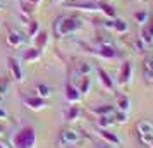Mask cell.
Wrapping results in <instances>:
<instances>
[{
	"instance_id": "6da1fadb",
	"label": "cell",
	"mask_w": 153,
	"mask_h": 148,
	"mask_svg": "<svg viewBox=\"0 0 153 148\" xmlns=\"http://www.w3.org/2000/svg\"><path fill=\"white\" fill-rule=\"evenodd\" d=\"M83 22L79 17H74V16H62L55 21V26H53V31H55L57 38H65V36L76 33L77 29H81Z\"/></svg>"
},
{
	"instance_id": "7a4b0ae2",
	"label": "cell",
	"mask_w": 153,
	"mask_h": 148,
	"mask_svg": "<svg viewBox=\"0 0 153 148\" xmlns=\"http://www.w3.org/2000/svg\"><path fill=\"white\" fill-rule=\"evenodd\" d=\"M14 148H35L36 147V133L33 127L24 126L12 136Z\"/></svg>"
},
{
	"instance_id": "3957f363",
	"label": "cell",
	"mask_w": 153,
	"mask_h": 148,
	"mask_svg": "<svg viewBox=\"0 0 153 148\" xmlns=\"http://www.w3.org/2000/svg\"><path fill=\"white\" fill-rule=\"evenodd\" d=\"M93 55L97 57H102V59H108V60H112V59H117L119 57V50L114 47V45H110V43H100L98 45V48L95 50H90Z\"/></svg>"
},
{
	"instance_id": "277c9868",
	"label": "cell",
	"mask_w": 153,
	"mask_h": 148,
	"mask_svg": "<svg viewBox=\"0 0 153 148\" xmlns=\"http://www.w3.org/2000/svg\"><path fill=\"white\" fill-rule=\"evenodd\" d=\"M79 141H81L79 131L72 129V127L62 129V133H60V145H64V147H74V145H77Z\"/></svg>"
},
{
	"instance_id": "5b68a950",
	"label": "cell",
	"mask_w": 153,
	"mask_h": 148,
	"mask_svg": "<svg viewBox=\"0 0 153 148\" xmlns=\"http://www.w3.org/2000/svg\"><path fill=\"white\" fill-rule=\"evenodd\" d=\"M131 78H132V64L129 62V60H124V62L119 65L117 85H119V86H126V85H129Z\"/></svg>"
},
{
	"instance_id": "8992f818",
	"label": "cell",
	"mask_w": 153,
	"mask_h": 148,
	"mask_svg": "<svg viewBox=\"0 0 153 148\" xmlns=\"http://www.w3.org/2000/svg\"><path fill=\"white\" fill-rule=\"evenodd\" d=\"M22 105L29 109V110H42L47 107V100L45 98H40L36 95H22Z\"/></svg>"
},
{
	"instance_id": "52a82bcc",
	"label": "cell",
	"mask_w": 153,
	"mask_h": 148,
	"mask_svg": "<svg viewBox=\"0 0 153 148\" xmlns=\"http://www.w3.org/2000/svg\"><path fill=\"white\" fill-rule=\"evenodd\" d=\"M7 62H9V71H10V78L14 81H17V83H21L24 79V72H22V67L19 64V60L14 59V57H9Z\"/></svg>"
},
{
	"instance_id": "ba28073f",
	"label": "cell",
	"mask_w": 153,
	"mask_h": 148,
	"mask_svg": "<svg viewBox=\"0 0 153 148\" xmlns=\"http://www.w3.org/2000/svg\"><path fill=\"white\" fill-rule=\"evenodd\" d=\"M97 76H98V81H100L102 86H103V90L112 91V93L115 91V83H114V79L110 78V74H108L103 67H98L97 69Z\"/></svg>"
},
{
	"instance_id": "9c48e42d",
	"label": "cell",
	"mask_w": 153,
	"mask_h": 148,
	"mask_svg": "<svg viewBox=\"0 0 153 148\" xmlns=\"http://www.w3.org/2000/svg\"><path fill=\"white\" fill-rule=\"evenodd\" d=\"M67 7H69V9H79V10H88V12L100 10L98 2H90V0H77V2H71V4H67Z\"/></svg>"
},
{
	"instance_id": "30bf717a",
	"label": "cell",
	"mask_w": 153,
	"mask_h": 148,
	"mask_svg": "<svg viewBox=\"0 0 153 148\" xmlns=\"http://www.w3.org/2000/svg\"><path fill=\"white\" fill-rule=\"evenodd\" d=\"M7 43H9V47L17 48V47H21L22 43H24V36L19 31H16L10 26H7Z\"/></svg>"
},
{
	"instance_id": "8fae6325",
	"label": "cell",
	"mask_w": 153,
	"mask_h": 148,
	"mask_svg": "<svg viewBox=\"0 0 153 148\" xmlns=\"http://www.w3.org/2000/svg\"><path fill=\"white\" fill-rule=\"evenodd\" d=\"M139 38H141V40L146 43V47L153 43V19H148V21H146L145 24L141 26Z\"/></svg>"
},
{
	"instance_id": "7c38bea8",
	"label": "cell",
	"mask_w": 153,
	"mask_h": 148,
	"mask_svg": "<svg viewBox=\"0 0 153 148\" xmlns=\"http://www.w3.org/2000/svg\"><path fill=\"white\" fill-rule=\"evenodd\" d=\"M81 97H83V95L79 93V90H77L76 86L67 83V86H65V100H67L69 103H79Z\"/></svg>"
},
{
	"instance_id": "4fadbf2b",
	"label": "cell",
	"mask_w": 153,
	"mask_h": 148,
	"mask_svg": "<svg viewBox=\"0 0 153 148\" xmlns=\"http://www.w3.org/2000/svg\"><path fill=\"white\" fill-rule=\"evenodd\" d=\"M81 117V107L74 105V103H71L65 110H64V119L67 120V122H74Z\"/></svg>"
},
{
	"instance_id": "5bb4252c",
	"label": "cell",
	"mask_w": 153,
	"mask_h": 148,
	"mask_svg": "<svg viewBox=\"0 0 153 148\" xmlns=\"http://www.w3.org/2000/svg\"><path fill=\"white\" fill-rule=\"evenodd\" d=\"M97 133L100 134L107 143H112V145H115V147H120V140H119V136L115 133H110V131H108V129H105V127H98Z\"/></svg>"
},
{
	"instance_id": "9a60e30c",
	"label": "cell",
	"mask_w": 153,
	"mask_h": 148,
	"mask_svg": "<svg viewBox=\"0 0 153 148\" xmlns=\"http://www.w3.org/2000/svg\"><path fill=\"white\" fill-rule=\"evenodd\" d=\"M52 86L50 85H47V83H38L36 85V88H35V95L36 97H40V98H50L52 97Z\"/></svg>"
},
{
	"instance_id": "2e32d148",
	"label": "cell",
	"mask_w": 153,
	"mask_h": 148,
	"mask_svg": "<svg viewBox=\"0 0 153 148\" xmlns=\"http://www.w3.org/2000/svg\"><path fill=\"white\" fill-rule=\"evenodd\" d=\"M91 112L97 114L98 117H102V115H114V114H115V107H114V105H108V103H105V105L91 107Z\"/></svg>"
},
{
	"instance_id": "e0dca14e",
	"label": "cell",
	"mask_w": 153,
	"mask_h": 148,
	"mask_svg": "<svg viewBox=\"0 0 153 148\" xmlns=\"http://www.w3.org/2000/svg\"><path fill=\"white\" fill-rule=\"evenodd\" d=\"M42 57V50L36 48V47H31V48L24 50V54H22V60L24 62H35Z\"/></svg>"
},
{
	"instance_id": "ac0fdd59",
	"label": "cell",
	"mask_w": 153,
	"mask_h": 148,
	"mask_svg": "<svg viewBox=\"0 0 153 148\" xmlns=\"http://www.w3.org/2000/svg\"><path fill=\"white\" fill-rule=\"evenodd\" d=\"M115 107H117V110L129 112V110H131V100L127 98L126 95H120V93H117V98H115Z\"/></svg>"
},
{
	"instance_id": "d6986e66",
	"label": "cell",
	"mask_w": 153,
	"mask_h": 148,
	"mask_svg": "<svg viewBox=\"0 0 153 148\" xmlns=\"http://www.w3.org/2000/svg\"><path fill=\"white\" fill-rule=\"evenodd\" d=\"M98 7H100V10L103 12L105 16H108L110 19H115L117 17V10H115V7L114 5H110V4H107V2H98Z\"/></svg>"
},
{
	"instance_id": "ffe728a7",
	"label": "cell",
	"mask_w": 153,
	"mask_h": 148,
	"mask_svg": "<svg viewBox=\"0 0 153 148\" xmlns=\"http://www.w3.org/2000/svg\"><path fill=\"white\" fill-rule=\"evenodd\" d=\"M33 40H35V47L36 48L43 50L45 47H47V43H48V33H47V31H40Z\"/></svg>"
},
{
	"instance_id": "44dd1931",
	"label": "cell",
	"mask_w": 153,
	"mask_h": 148,
	"mask_svg": "<svg viewBox=\"0 0 153 148\" xmlns=\"http://www.w3.org/2000/svg\"><path fill=\"white\" fill-rule=\"evenodd\" d=\"M112 29L117 33V35H124V33H127V29H129V24L124 21V19H114V26H112Z\"/></svg>"
},
{
	"instance_id": "7402d4cb",
	"label": "cell",
	"mask_w": 153,
	"mask_h": 148,
	"mask_svg": "<svg viewBox=\"0 0 153 148\" xmlns=\"http://www.w3.org/2000/svg\"><path fill=\"white\" fill-rule=\"evenodd\" d=\"M143 78L146 81H153V65H152L150 57H146L145 62H143Z\"/></svg>"
},
{
	"instance_id": "603a6c76",
	"label": "cell",
	"mask_w": 153,
	"mask_h": 148,
	"mask_svg": "<svg viewBox=\"0 0 153 148\" xmlns=\"http://www.w3.org/2000/svg\"><path fill=\"white\" fill-rule=\"evenodd\" d=\"M90 88H91V81H90V76H81V81H79V85H77V90L81 95H88L90 93Z\"/></svg>"
},
{
	"instance_id": "cb8c5ba5",
	"label": "cell",
	"mask_w": 153,
	"mask_h": 148,
	"mask_svg": "<svg viewBox=\"0 0 153 148\" xmlns=\"http://www.w3.org/2000/svg\"><path fill=\"white\" fill-rule=\"evenodd\" d=\"M136 129H138V134L153 133V122H150V120H139L136 124Z\"/></svg>"
},
{
	"instance_id": "d4e9b609",
	"label": "cell",
	"mask_w": 153,
	"mask_h": 148,
	"mask_svg": "<svg viewBox=\"0 0 153 148\" xmlns=\"http://www.w3.org/2000/svg\"><path fill=\"white\" fill-rule=\"evenodd\" d=\"M131 48L134 50L136 54H145V50H146V43L138 36V38H134V40L131 42Z\"/></svg>"
},
{
	"instance_id": "484cf974",
	"label": "cell",
	"mask_w": 153,
	"mask_h": 148,
	"mask_svg": "<svg viewBox=\"0 0 153 148\" xmlns=\"http://www.w3.org/2000/svg\"><path fill=\"white\" fill-rule=\"evenodd\" d=\"M19 7H21V14L29 17V16L33 14V10H35V5L33 4H29L28 0H21L19 2Z\"/></svg>"
},
{
	"instance_id": "4316f807",
	"label": "cell",
	"mask_w": 153,
	"mask_h": 148,
	"mask_svg": "<svg viewBox=\"0 0 153 148\" xmlns=\"http://www.w3.org/2000/svg\"><path fill=\"white\" fill-rule=\"evenodd\" d=\"M115 124V119H114V115H102V117H98V127H105V129H108L110 126Z\"/></svg>"
},
{
	"instance_id": "83f0119b",
	"label": "cell",
	"mask_w": 153,
	"mask_h": 148,
	"mask_svg": "<svg viewBox=\"0 0 153 148\" xmlns=\"http://www.w3.org/2000/svg\"><path fill=\"white\" fill-rule=\"evenodd\" d=\"M9 86H10V79L7 76H2L0 78V100L5 98V95L9 93Z\"/></svg>"
},
{
	"instance_id": "f1b7e54d",
	"label": "cell",
	"mask_w": 153,
	"mask_h": 148,
	"mask_svg": "<svg viewBox=\"0 0 153 148\" xmlns=\"http://www.w3.org/2000/svg\"><path fill=\"white\" fill-rule=\"evenodd\" d=\"M132 17H134V21L138 22V24H141V26H143V24L150 19V14H148L146 10H143V9H141V10H136V12L132 14Z\"/></svg>"
},
{
	"instance_id": "f546056e",
	"label": "cell",
	"mask_w": 153,
	"mask_h": 148,
	"mask_svg": "<svg viewBox=\"0 0 153 148\" xmlns=\"http://www.w3.org/2000/svg\"><path fill=\"white\" fill-rule=\"evenodd\" d=\"M38 33H40V22L36 21V19H31L28 24V36L29 38H35Z\"/></svg>"
},
{
	"instance_id": "4dcf8cb0",
	"label": "cell",
	"mask_w": 153,
	"mask_h": 148,
	"mask_svg": "<svg viewBox=\"0 0 153 148\" xmlns=\"http://www.w3.org/2000/svg\"><path fill=\"white\" fill-rule=\"evenodd\" d=\"M91 71H93V67H91L88 62H79L77 64V74H79V76H90Z\"/></svg>"
},
{
	"instance_id": "1f68e13d",
	"label": "cell",
	"mask_w": 153,
	"mask_h": 148,
	"mask_svg": "<svg viewBox=\"0 0 153 148\" xmlns=\"http://www.w3.org/2000/svg\"><path fill=\"white\" fill-rule=\"evenodd\" d=\"M129 112H122V110H115V114H114V119H115V122L117 124H126L127 120H129V115H127Z\"/></svg>"
},
{
	"instance_id": "d6a6232c",
	"label": "cell",
	"mask_w": 153,
	"mask_h": 148,
	"mask_svg": "<svg viewBox=\"0 0 153 148\" xmlns=\"http://www.w3.org/2000/svg\"><path fill=\"white\" fill-rule=\"evenodd\" d=\"M139 141L143 143V145H150L153 141V133H143L139 134Z\"/></svg>"
},
{
	"instance_id": "836d02e7",
	"label": "cell",
	"mask_w": 153,
	"mask_h": 148,
	"mask_svg": "<svg viewBox=\"0 0 153 148\" xmlns=\"http://www.w3.org/2000/svg\"><path fill=\"white\" fill-rule=\"evenodd\" d=\"M97 148H119L115 145H112V143H107V141H100L97 145Z\"/></svg>"
},
{
	"instance_id": "e575fe53",
	"label": "cell",
	"mask_w": 153,
	"mask_h": 148,
	"mask_svg": "<svg viewBox=\"0 0 153 148\" xmlns=\"http://www.w3.org/2000/svg\"><path fill=\"white\" fill-rule=\"evenodd\" d=\"M7 117H9V112L4 107H0V119H7Z\"/></svg>"
},
{
	"instance_id": "d590c367",
	"label": "cell",
	"mask_w": 153,
	"mask_h": 148,
	"mask_svg": "<svg viewBox=\"0 0 153 148\" xmlns=\"http://www.w3.org/2000/svg\"><path fill=\"white\" fill-rule=\"evenodd\" d=\"M28 2H29V4H33V5H35V7H36V5H38V4H40L42 0H28Z\"/></svg>"
},
{
	"instance_id": "8d00e7d4",
	"label": "cell",
	"mask_w": 153,
	"mask_h": 148,
	"mask_svg": "<svg viewBox=\"0 0 153 148\" xmlns=\"http://www.w3.org/2000/svg\"><path fill=\"white\" fill-rule=\"evenodd\" d=\"M4 133H5V129H4V126H2V124H0V138L4 136Z\"/></svg>"
},
{
	"instance_id": "74e56055",
	"label": "cell",
	"mask_w": 153,
	"mask_h": 148,
	"mask_svg": "<svg viewBox=\"0 0 153 148\" xmlns=\"http://www.w3.org/2000/svg\"><path fill=\"white\" fill-rule=\"evenodd\" d=\"M55 4H62V2H65V0H53Z\"/></svg>"
},
{
	"instance_id": "f35d334b",
	"label": "cell",
	"mask_w": 153,
	"mask_h": 148,
	"mask_svg": "<svg viewBox=\"0 0 153 148\" xmlns=\"http://www.w3.org/2000/svg\"><path fill=\"white\" fill-rule=\"evenodd\" d=\"M2 9H4V4H2V2H0V10H2Z\"/></svg>"
},
{
	"instance_id": "ab89813d",
	"label": "cell",
	"mask_w": 153,
	"mask_h": 148,
	"mask_svg": "<svg viewBox=\"0 0 153 148\" xmlns=\"http://www.w3.org/2000/svg\"><path fill=\"white\" fill-rule=\"evenodd\" d=\"M150 148H153V141H152V143H150Z\"/></svg>"
},
{
	"instance_id": "60d3db41",
	"label": "cell",
	"mask_w": 153,
	"mask_h": 148,
	"mask_svg": "<svg viewBox=\"0 0 153 148\" xmlns=\"http://www.w3.org/2000/svg\"><path fill=\"white\" fill-rule=\"evenodd\" d=\"M0 148H5V147H4V145H2V143H0Z\"/></svg>"
},
{
	"instance_id": "b9f144b4",
	"label": "cell",
	"mask_w": 153,
	"mask_h": 148,
	"mask_svg": "<svg viewBox=\"0 0 153 148\" xmlns=\"http://www.w3.org/2000/svg\"><path fill=\"white\" fill-rule=\"evenodd\" d=\"M98 2H102V0H98Z\"/></svg>"
}]
</instances>
